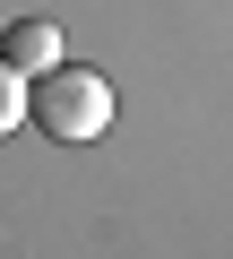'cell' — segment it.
I'll list each match as a JSON object with an SVG mask.
<instances>
[{
    "label": "cell",
    "mask_w": 233,
    "mask_h": 259,
    "mask_svg": "<svg viewBox=\"0 0 233 259\" xmlns=\"http://www.w3.org/2000/svg\"><path fill=\"white\" fill-rule=\"evenodd\" d=\"M18 121H26V69H9V61H0V139H9Z\"/></svg>",
    "instance_id": "3"
},
{
    "label": "cell",
    "mask_w": 233,
    "mask_h": 259,
    "mask_svg": "<svg viewBox=\"0 0 233 259\" xmlns=\"http://www.w3.org/2000/svg\"><path fill=\"white\" fill-rule=\"evenodd\" d=\"M0 61H9V69H35V78H43V69L61 61V26H52V18H18L9 35H0Z\"/></svg>",
    "instance_id": "2"
},
{
    "label": "cell",
    "mask_w": 233,
    "mask_h": 259,
    "mask_svg": "<svg viewBox=\"0 0 233 259\" xmlns=\"http://www.w3.org/2000/svg\"><path fill=\"white\" fill-rule=\"evenodd\" d=\"M26 112H35L43 139L86 147V139L112 130V78H104V69H78V61H52V69L26 87Z\"/></svg>",
    "instance_id": "1"
}]
</instances>
